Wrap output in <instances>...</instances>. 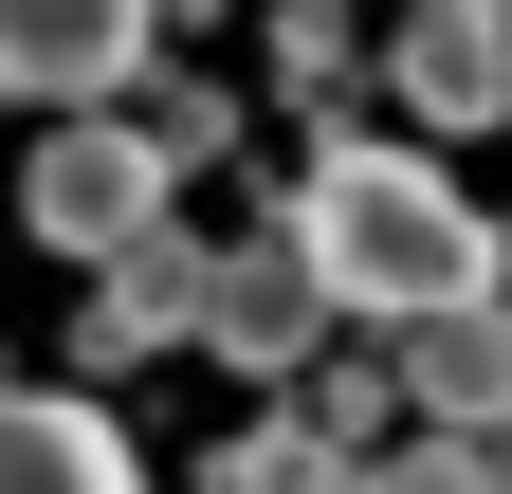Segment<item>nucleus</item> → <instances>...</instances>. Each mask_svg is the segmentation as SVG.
<instances>
[{
    "mask_svg": "<svg viewBox=\"0 0 512 494\" xmlns=\"http://www.w3.org/2000/svg\"><path fill=\"white\" fill-rule=\"evenodd\" d=\"M293 220H311V275H330V312H366V330H439V312H494L512 293V238L439 183L421 147H330L293 183Z\"/></svg>",
    "mask_w": 512,
    "mask_h": 494,
    "instance_id": "obj_1",
    "label": "nucleus"
},
{
    "mask_svg": "<svg viewBox=\"0 0 512 494\" xmlns=\"http://www.w3.org/2000/svg\"><path fill=\"white\" fill-rule=\"evenodd\" d=\"M0 74H19L55 129H110V110L165 74V19H147V0H37V19L0 37Z\"/></svg>",
    "mask_w": 512,
    "mask_h": 494,
    "instance_id": "obj_2",
    "label": "nucleus"
},
{
    "mask_svg": "<svg viewBox=\"0 0 512 494\" xmlns=\"http://www.w3.org/2000/svg\"><path fill=\"white\" fill-rule=\"evenodd\" d=\"M19 220L55 238V257H128V238H165V165H147V129H128V110H110V129H55L37 147V183H19Z\"/></svg>",
    "mask_w": 512,
    "mask_h": 494,
    "instance_id": "obj_3",
    "label": "nucleus"
},
{
    "mask_svg": "<svg viewBox=\"0 0 512 494\" xmlns=\"http://www.w3.org/2000/svg\"><path fill=\"white\" fill-rule=\"evenodd\" d=\"M311 330H330V275H311V220L275 202V220H238V238H220V312H202V348L256 366V385H293Z\"/></svg>",
    "mask_w": 512,
    "mask_h": 494,
    "instance_id": "obj_4",
    "label": "nucleus"
},
{
    "mask_svg": "<svg viewBox=\"0 0 512 494\" xmlns=\"http://www.w3.org/2000/svg\"><path fill=\"white\" fill-rule=\"evenodd\" d=\"M202 312H220V238L165 220V238H128V257L92 275V330H74V348H92V366H165V348H202Z\"/></svg>",
    "mask_w": 512,
    "mask_h": 494,
    "instance_id": "obj_5",
    "label": "nucleus"
},
{
    "mask_svg": "<svg viewBox=\"0 0 512 494\" xmlns=\"http://www.w3.org/2000/svg\"><path fill=\"white\" fill-rule=\"evenodd\" d=\"M384 92H403V129H494L512 110V19L494 0H421L384 37Z\"/></svg>",
    "mask_w": 512,
    "mask_h": 494,
    "instance_id": "obj_6",
    "label": "nucleus"
},
{
    "mask_svg": "<svg viewBox=\"0 0 512 494\" xmlns=\"http://www.w3.org/2000/svg\"><path fill=\"white\" fill-rule=\"evenodd\" d=\"M384 366H403L421 440H512V312H439V330H403Z\"/></svg>",
    "mask_w": 512,
    "mask_h": 494,
    "instance_id": "obj_7",
    "label": "nucleus"
},
{
    "mask_svg": "<svg viewBox=\"0 0 512 494\" xmlns=\"http://www.w3.org/2000/svg\"><path fill=\"white\" fill-rule=\"evenodd\" d=\"M0 494H147V458H128V421L92 385H19V421H0Z\"/></svg>",
    "mask_w": 512,
    "mask_h": 494,
    "instance_id": "obj_8",
    "label": "nucleus"
},
{
    "mask_svg": "<svg viewBox=\"0 0 512 494\" xmlns=\"http://www.w3.org/2000/svg\"><path fill=\"white\" fill-rule=\"evenodd\" d=\"M128 129H147V165L183 183V165L238 147V92H220V74H147V92H128Z\"/></svg>",
    "mask_w": 512,
    "mask_h": 494,
    "instance_id": "obj_9",
    "label": "nucleus"
},
{
    "mask_svg": "<svg viewBox=\"0 0 512 494\" xmlns=\"http://www.w3.org/2000/svg\"><path fill=\"white\" fill-rule=\"evenodd\" d=\"M348 74H366L348 19H275V92H293V110H348Z\"/></svg>",
    "mask_w": 512,
    "mask_h": 494,
    "instance_id": "obj_10",
    "label": "nucleus"
},
{
    "mask_svg": "<svg viewBox=\"0 0 512 494\" xmlns=\"http://www.w3.org/2000/svg\"><path fill=\"white\" fill-rule=\"evenodd\" d=\"M384 494H494V440H403V458H384Z\"/></svg>",
    "mask_w": 512,
    "mask_h": 494,
    "instance_id": "obj_11",
    "label": "nucleus"
},
{
    "mask_svg": "<svg viewBox=\"0 0 512 494\" xmlns=\"http://www.w3.org/2000/svg\"><path fill=\"white\" fill-rule=\"evenodd\" d=\"M494 494H512V440H494Z\"/></svg>",
    "mask_w": 512,
    "mask_h": 494,
    "instance_id": "obj_12",
    "label": "nucleus"
}]
</instances>
